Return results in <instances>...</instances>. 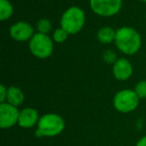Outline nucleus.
I'll list each match as a JSON object with an SVG mask.
<instances>
[{
	"mask_svg": "<svg viewBox=\"0 0 146 146\" xmlns=\"http://www.w3.org/2000/svg\"><path fill=\"white\" fill-rule=\"evenodd\" d=\"M114 43L118 50L123 54L134 55L141 48V35L133 27L122 26L116 30Z\"/></svg>",
	"mask_w": 146,
	"mask_h": 146,
	"instance_id": "obj_1",
	"label": "nucleus"
},
{
	"mask_svg": "<svg viewBox=\"0 0 146 146\" xmlns=\"http://www.w3.org/2000/svg\"><path fill=\"white\" fill-rule=\"evenodd\" d=\"M65 129V121L59 114L46 113L40 116L36 125L35 135L40 137H54L61 134Z\"/></svg>",
	"mask_w": 146,
	"mask_h": 146,
	"instance_id": "obj_2",
	"label": "nucleus"
},
{
	"mask_svg": "<svg viewBox=\"0 0 146 146\" xmlns=\"http://www.w3.org/2000/svg\"><path fill=\"white\" fill-rule=\"evenodd\" d=\"M86 21L85 12L78 6H71L63 12L60 18V27L69 35H75L82 30Z\"/></svg>",
	"mask_w": 146,
	"mask_h": 146,
	"instance_id": "obj_3",
	"label": "nucleus"
},
{
	"mask_svg": "<svg viewBox=\"0 0 146 146\" xmlns=\"http://www.w3.org/2000/svg\"><path fill=\"white\" fill-rule=\"evenodd\" d=\"M28 47L34 57L38 59H46L52 55L54 50V41L48 34L37 32L29 40Z\"/></svg>",
	"mask_w": 146,
	"mask_h": 146,
	"instance_id": "obj_4",
	"label": "nucleus"
},
{
	"mask_svg": "<svg viewBox=\"0 0 146 146\" xmlns=\"http://www.w3.org/2000/svg\"><path fill=\"white\" fill-rule=\"evenodd\" d=\"M140 98L132 89H122L113 97V106L120 113L133 112L139 105Z\"/></svg>",
	"mask_w": 146,
	"mask_h": 146,
	"instance_id": "obj_5",
	"label": "nucleus"
},
{
	"mask_svg": "<svg viewBox=\"0 0 146 146\" xmlns=\"http://www.w3.org/2000/svg\"><path fill=\"white\" fill-rule=\"evenodd\" d=\"M91 10L100 17H112L122 7V0H89Z\"/></svg>",
	"mask_w": 146,
	"mask_h": 146,
	"instance_id": "obj_6",
	"label": "nucleus"
},
{
	"mask_svg": "<svg viewBox=\"0 0 146 146\" xmlns=\"http://www.w3.org/2000/svg\"><path fill=\"white\" fill-rule=\"evenodd\" d=\"M19 112L18 108L7 102L0 103V127L8 129L18 124Z\"/></svg>",
	"mask_w": 146,
	"mask_h": 146,
	"instance_id": "obj_7",
	"label": "nucleus"
},
{
	"mask_svg": "<svg viewBox=\"0 0 146 146\" xmlns=\"http://www.w3.org/2000/svg\"><path fill=\"white\" fill-rule=\"evenodd\" d=\"M9 34L13 40L17 42H26L30 40L35 34L34 28L30 23L26 21H18L9 28Z\"/></svg>",
	"mask_w": 146,
	"mask_h": 146,
	"instance_id": "obj_8",
	"label": "nucleus"
},
{
	"mask_svg": "<svg viewBox=\"0 0 146 146\" xmlns=\"http://www.w3.org/2000/svg\"><path fill=\"white\" fill-rule=\"evenodd\" d=\"M112 73L116 80L126 81L133 74V66L127 58H118L112 65Z\"/></svg>",
	"mask_w": 146,
	"mask_h": 146,
	"instance_id": "obj_9",
	"label": "nucleus"
},
{
	"mask_svg": "<svg viewBox=\"0 0 146 146\" xmlns=\"http://www.w3.org/2000/svg\"><path fill=\"white\" fill-rule=\"evenodd\" d=\"M39 118H40V116L35 108L25 107L19 112L18 125L21 128L29 129V128H32L33 126L37 125Z\"/></svg>",
	"mask_w": 146,
	"mask_h": 146,
	"instance_id": "obj_10",
	"label": "nucleus"
},
{
	"mask_svg": "<svg viewBox=\"0 0 146 146\" xmlns=\"http://www.w3.org/2000/svg\"><path fill=\"white\" fill-rule=\"evenodd\" d=\"M25 96L24 92L20 89L19 87L16 86H10L8 87V91H7V98L6 102L11 105L18 107V106L22 105V103L24 102Z\"/></svg>",
	"mask_w": 146,
	"mask_h": 146,
	"instance_id": "obj_11",
	"label": "nucleus"
},
{
	"mask_svg": "<svg viewBox=\"0 0 146 146\" xmlns=\"http://www.w3.org/2000/svg\"><path fill=\"white\" fill-rule=\"evenodd\" d=\"M116 36V30H114L112 27L109 26H104L101 27L99 30L97 31V40L102 44H110V43L114 42Z\"/></svg>",
	"mask_w": 146,
	"mask_h": 146,
	"instance_id": "obj_12",
	"label": "nucleus"
},
{
	"mask_svg": "<svg viewBox=\"0 0 146 146\" xmlns=\"http://www.w3.org/2000/svg\"><path fill=\"white\" fill-rule=\"evenodd\" d=\"M13 12L14 8L9 0H0V20H8L13 15Z\"/></svg>",
	"mask_w": 146,
	"mask_h": 146,
	"instance_id": "obj_13",
	"label": "nucleus"
},
{
	"mask_svg": "<svg viewBox=\"0 0 146 146\" xmlns=\"http://www.w3.org/2000/svg\"><path fill=\"white\" fill-rule=\"evenodd\" d=\"M36 29L37 32L42 33V34H48L52 30V23L49 19L41 18L36 22Z\"/></svg>",
	"mask_w": 146,
	"mask_h": 146,
	"instance_id": "obj_14",
	"label": "nucleus"
},
{
	"mask_svg": "<svg viewBox=\"0 0 146 146\" xmlns=\"http://www.w3.org/2000/svg\"><path fill=\"white\" fill-rule=\"evenodd\" d=\"M68 36H69L68 33H67L63 28H61V27L55 29L52 33V39H53V41L56 43L65 42V41L67 40V38H68Z\"/></svg>",
	"mask_w": 146,
	"mask_h": 146,
	"instance_id": "obj_15",
	"label": "nucleus"
},
{
	"mask_svg": "<svg viewBox=\"0 0 146 146\" xmlns=\"http://www.w3.org/2000/svg\"><path fill=\"white\" fill-rule=\"evenodd\" d=\"M134 91L140 99L146 98V80H140L134 86Z\"/></svg>",
	"mask_w": 146,
	"mask_h": 146,
	"instance_id": "obj_16",
	"label": "nucleus"
},
{
	"mask_svg": "<svg viewBox=\"0 0 146 146\" xmlns=\"http://www.w3.org/2000/svg\"><path fill=\"white\" fill-rule=\"evenodd\" d=\"M117 57H116V53L112 50H106L103 53V60L105 61L107 64H112L113 65L115 63V61L117 60Z\"/></svg>",
	"mask_w": 146,
	"mask_h": 146,
	"instance_id": "obj_17",
	"label": "nucleus"
},
{
	"mask_svg": "<svg viewBox=\"0 0 146 146\" xmlns=\"http://www.w3.org/2000/svg\"><path fill=\"white\" fill-rule=\"evenodd\" d=\"M7 91H8V87H6L4 84H0V103L6 102Z\"/></svg>",
	"mask_w": 146,
	"mask_h": 146,
	"instance_id": "obj_18",
	"label": "nucleus"
},
{
	"mask_svg": "<svg viewBox=\"0 0 146 146\" xmlns=\"http://www.w3.org/2000/svg\"><path fill=\"white\" fill-rule=\"evenodd\" d=\"M136 146H146V135L142 136L136 143Z\"/></svg>",
	"mask_w": 146,
	"mask_h": 146,
	"instance_id": "obj_19",
	"label": "nucleus"
},
{
	"mask_svg": "<svg viewBox=\"0 0 146 146\" xmlns=\"http://www.w3.org/2000/svg\"><path fill=\"white\" fill-rule=\"evenodd\" d=\"M138 1H140V2H144V3H146V0H138Z\"/></svg>",
	"mask_w": 146,
	"mask_h": 146,
	"instance_id": "obj_20",
	"label": "nucleus"
}]
</instances>
